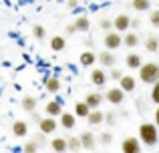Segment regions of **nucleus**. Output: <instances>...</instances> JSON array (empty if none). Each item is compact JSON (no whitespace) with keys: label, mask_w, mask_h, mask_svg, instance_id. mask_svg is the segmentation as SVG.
Wrapping results in <instances>:
<instances>
[{"label":"nucleus","mask_w":159,"mask_h":153,"mask_svg":"<svg viewBox=\"0 0 159 153\" xmlns=\"http://www.w3.org/2000/svg\"><path fill=\"white\" fill-rule=\"evenodd\" d=\"M139 139H141V143L147 145V147L157 145V141H159V127L155 125V123H141Z\"/></svg>","instance_id":"1"},{"label":"nucleus","mask_w":159,"mask_h":153,"mask_svg":"<svg viewBox=\"0 0 159 153\" xmlns=\"http://www.w3.org/2000/svg\"><path fill=\"white\" fill-rule=\"evenodd\" d=\"M151 101L155 103V105H159V81L153 85V89H151Z\"/></svg>","instance_id":"31"},{"label":"nucleus","mask_w":159,"mask_h":153,"mask_svg":"<svg viewBox=\"0 0 159 153\" xmlns=\"http://www.w3.org/2000/svg\"><path fill=\"white\" fill-rule=\"evenodd\" d=\"M51 153H54V151H51Z\"/></svg>","instance_id":"42"},{"label":"nucleus","mask_w":159,"mask_h":153,"mask_svg":"<svg viewBox=\"0 0 159 153\" xmlns=\"http://www.w3.org/2000/svg\"><path fill=\"white\" fill-rule=\"evenodd\" d=\"M12 133H14L16 137H26L28 135V125L24 121H14L12 123Z\"/></svg>","instance_id":"14"},{"label":"nucleus","mask_w":159,"mask_h":153,"mask_svg":"<svg viewBox=\"0 0 159 153\" xmlns=\"http://www.w3.org/2000/svg\"><path fill=\"white\" fill-rule=\"evenodd\" d=\"M91 81H93V85L97 87H103L107 83V75L103 69H93V73H91Z\"/></svg>","instance_id":"12"},{"label":"nucleus","mask_w":159,"mask_h":153,"mask_svg":"<svg viewBox=\"0 0 159 153\" xmlns=\"http://www.w3.org/2000/svg\"><path fill=\"white\" fill-rule=\"evenodd\" d=\"M22 153H39V143L36 141H28L26 145L22 147Z\"/></svg>","instance_id":"30"},{"label":"nucleus","mask_w":159,"mask_h":153,"mask_svg":"<svg viewBox=\"0 0 159 153\" xmlns=\"http://www.w3.org/2000/svg\"><path fill=\"white\" fill-rule=\"evenodd\" d=\"M65 30H66V34H75V32H79V30H77V26H75V22H73V24H69Z\"/></svg>","instance_id":"36"},{"label":"nucleus","mask_w":159,"mask_h":153,"mask_svg":"<svg viewBox=\"0 0 159 153\" xmlns=\"http://www.w3.org/2000/svg\"><path fill=\"white\" fill-rule=\"evenodd\" d=\"M75 123H77V117H75V115H70V113H62L61 115V125L65 127V129H73Z\"/></svg>","instance_id":"21"},{"label":"nucleus","mask_w":159,"mask_h":153,"mask_svg":"<svg viewBox=\"0 0 159 153\" xmlns=\"http://www.w3.org/2000/svg\"><path fill=\"white\" fill-rule=\"evenodd\" d=\"M95 61H97V56H95L93 51H85L81 55V59H79V63L83 65V67H91V65H95Z\"/></svg>","instance_id":"20"},{"label":"nucleus","mask_w":159,"mask_h":153,"mask_svg":"<svg viewBox=\"0 0 159 153\" xmlns=\"http://www.w3.org/2000/svg\"><path fill=\"white\" fill-rule=\"evenodd\" d=\"M103 121H105V115H103V113H101L99 109L91 111V115L87 117V123H89V125H101Z\"/></svg>","instance_id":"18"},{"label":"nucleus","mask_w":159,"mask_h":153,"mask_svg":"<svg viewBox=\"0 0 159 153\" xmlns=\"http://www.w3.org/2000/svg\"><path fill=\"white\" fill-rule=\"evenodd\" d=\"M123 77H125V75L119 71V69H113V71H111V79H115V81H121Z\"/></svg>","instance_id":"35"},{"label":"nucleus","mask_w":159,"mask_h":153,"mask_svg":"<svg viewBox=\"0 0 159 153\" xmlns=\"http://www.w3.org/2000/svg\"><path fill=\"white\" fill-rule=\"evenodd\" d=\"M75 115H77V117H89L91 115V107L87 105L85 101H81V103H77V105H75Z\"/></svg>","instance_id":"19"},{"label":"nucleus","mask_w":159,"mask_h":153,"mask_svg":"<svg viewBox=\"0 0 159 153\" xmlns=\"http://www.w3.org/2000/svg\"><path fill=\"white\" fill-rule=\"evenodd\" d=\"M105 99L109 103H113V105H119V103L125 101V91L121 87H113V89H109L105 93Z\"/></svg>","instance_id":"5"},{"label":"nucleus","mask_w":159,"mask_h":153,"mask_svg":"<svg viewBox=\"0 0 159 153\" xmlns=\"http://www.w3.org/2000/svg\"><path fill=\"white\" fill-rule=\"evenodd\" d=\"M32 119H34L36 123H40V121H43L44 117H40V115H39V113H36V111H34V113H32Z\"/></svg>","instance_id":"38"},{"label":"nucleus","mask_w":159,"mask_h":153,"mask_svg":"<svg viewBox=\"0 0 159 153\" xmlns=\"http://www.w3.org/2000/svg\"><path fill=\"white\" fill-rule=\"evenodd\" d=\"M131 26L137 28V26H139V20H137V18H131Z\"/></svg>","instance_id":"39"},{"label":"nucleus","mask_w":159,"mask_h":153,"mask_svg":"<svg viewBox=\"0 0 159 153\" xmlns=\"http://www.w3.org/2000/svg\"><path fill=\"white\" fill-rule=\"evenodd\" d=\"M66 141H69V149H70V151H79V149H83L81 137H70V139H66Z\"/></svg>","instance_id":"28"},{"label":"nucleus","mask_w":159,"mask_h":153,"mask_svg":"<svg viewBox=\"0 0 159 153\" xmlns=\"http://www.w3.org/2000/svg\"><path fill=\"white\" fill-rule=\"evenodd\" d=\"M85 103L91 107V111H95V109H99V107H101L103 95H101V93H89V95L85 97Z\"/></svg>","instance_id":"9"},{"label":"nucleus","mask_w":159,"mask_h":153,"mask_svg":"<svg viewBox=\"0 0 159 153\" xmlns=\"http://www.w3.org/2000/svg\"><path fill=\"white\" fill-rule=\"evenodd\" d=\"M81 137V143H83V149H95V145H97V139H95V135L91 133V131H85V133L79 135Z\"/></svg>","instance_id":"8"},{"label":"nucleus","mask_w":159,"mask_h":153,"mask_svg":"<svg viewBox=\"0 0 159 153\" xmlns=\"http://www.w3.org/2000/svg\"><path fill=\"white\" fill-rule=\"evenodd\" d=\"M20 107H22V111H26V113H34L36 111V99L34 97H24L22 101H20Z\"/></svg>","instance_id":"17"},{"label":"nucleus","mask_w":159,"mask_h":153,"mask_svg":"<svg viewBox=\"0 0 159 153\" xmlns=\"http://www.w3.org/2000/svg\"><path fill=\"white\" fill-rule=\"evenodd\" d=\"M44 87H47L48 93H57V91L61 89V81H58L57 77H48L47 83H44Z\"/></svg>","instance_id":"26"},{"label":"nucleus","mask_w":159,"mask_h":153,"mask_svg":"<svg viewBox=\"0 0 159 153\" xmlns=\"http://www.w3.org/2000/svg\"><path fill=\"white\" fill-rule=\"evenodd\" d=\"M123 153H141V139L137 137H125L121 143Z\"/></svg>","instance_id":"4"},{"label":"nucleus","mask_w":159,"mask_h":153,"mask_svg":"<svg viewBox=\"0 0 159 153\" xmlns=\"http://www.w3.org/2000/svg\"><path fill=\"white\" fill-rule=\"evenodd\" d=\"M65 47H66V43H65V38H62V36H52V38H51V48H52L54 52L65 51Z\"/></svg>","instance_id":"23"},{"label":"nucleus","mask_w":159,"mask_h":153,"mask_svg":"<svg viewBox=\"0 0 159 153\" xmlns=\"http://www.w3.org/2000/svg\"><path fill=\"white\" fill-rule=\"evenodd\" d=\"M119 87L125 91V93H131V91H135V79H133L131 75H125L119 81Z\"/></svg>","instance_id":"16"},{"label":"nucleus","mask_w":159,"mask_h":153,"mask_svg":"<svg viewBox=\"0 0 159 153\" xmlns=\"http://www.w3.org/2000/svg\"><path fill=\"white\" fill-rule=\"evenodd\" d=\"M155 125L159 127V105H157V111H155Z\"/></svg>","instance_id":"40"},{"label":"nucleus","mask_w":159,"mask_h":153,"mask_svg":"<svg viewBox=\"0 0 159 153\" xmlns=\"http://www.w3.org/2000/svg\"><path fill=\"white\" fill-rule=\"evenodd\" d=\"M47 115H48V117H61V115H62V103L61 101L47 103Z\"/></svg>","instance_id":"10"},{"label":"nucleus","mask_w":159,"mask_h":153,"mask_svg":"<svg viewBox=\"0 0 159 153\" xmlns=\"http://www.w3.org/2000/svg\"><path fill=\"white\" fill-rule=\"evenodd\" d=\"M145 48L149 52H157L159 51V36H147L145 38Z\"/></svg>","instance_id":"24"},{"label":"nucleus","mask_w":159,"mask_h":153,"mask_svg":"<svg viewBox=\"0 0 159 153\" xmlns=\"http://www.w3.org/2000/svg\"><path fill=\"white\" fill-rule=\"evenodd\" d=\"M39 127H40V133L43 135H52L58 125H57V121H54V117H44L43 121L39 123Z\"/></svg>","instance_id":"7"},{"label":"nucleus","mask_w":159,"mask_h":153,"mask_svg":"<svg viewBox=\"0 0 159 153\" xmlns=\"http://www.w3.org/2000/svg\"><path fill=\"white\" fill-rule=\"evenodd\" d=\"M113 26H115L117 32H127L131 28V18L127 14H119L115 20H113Z\"/></svg>","instance_id":"6"},{"label":"nucleus","mask_w":159,"mask_h":153,"mask_svg":"<svg viewBox=\"0 0 159 153\" xmlns=\"http://www.w3.org/2000/svg\"><path fill=\"white\" fill-rule=\"evenodd\" d=\"M103 43H105V48L107 51H117V48L121 47V44H123V36L119 34V32H107L105 34V38H103Z\"/></svg>","instance_id":"3"},{"label":"nucleus","mask_w":159,"mask_h":153,"mask_svg":"<svg viewBox=\"0 0 159 153\" xmlns=\"http://www.w3.org/2000/svg\"><path fill=\"white\" fill-rule=\"evenodd\" d=\"M105 121H107V123H115V115H113V113L105 115Z\"/></svg>","instance_id":"37"},{"label":"nucleus","mask_w":159,"mask_h":153,"mask_svg":"<svg viewBox=\"0 0 159 153\" xmlns=\"http://www.w3.org/2000/svg\"><path fill=\"white\" fill-rule=\"evenodd\" d=\"M69 6H70V8H75V6H77V0H69Z\"/></svg>","instance_id":"41"},{"label":"nucleus","mask_w":159,"mask_h":153,"mask_svg":"<svg viewBox=\"0 0 159 153\" xmlns=\"http://www.w3.org/2000/svg\"><path fill=\"white\" fill-rule=\"evenodd\" d=\"M75 26H77L79 32H87L91 28V22H89V18H87V16H79V18L75 20Z\"/></svg>","instance_id":"25"},{"label":"nucleus","mask_w":159,"mask_h":153,"mask_svg":"<svg viewBox=\"0 0 159 153\" xmlns=\"http://www.w3.org/2000/svg\"><path fill=\"white\" fill-rule=\"evenodd\" d=\"M99 141H101L103 145H109V143L113 141V135L111 133H101V135H99Z\"/></svg>","instance_id":"33"},{"label":"nucleus","mask_w":159,"mask_h":153,"mask_svg":"<svg viewBox=\"0 0 159 153\" xmlns=\"http://www.w3.org/2000/svg\"><path fill=\"white\" fill-rule=\"evenodd\" d=\"M125 65H127L129 69H141V67H143V63H141V56L135 55V52H129V55L125 56Z\"/></svg>","instance_id":"15"},{"label":"nucleus","mask_w":159,"mask_h":153,"mask_svg":"<svg viewBox=\"0 0 159 153\" xmlns=\"http://www.w3.org/2000/svg\"><path fill=\"white\" fill-rule=\"evenodd\" d=\"M101 28H103V30H107V32H111V28H115V26H113V20H101Z\"/></svg>","instance_id":"34"},{"label":"nucleus","mask_w":159,"mask_h":153,"mask_svg":"<svg viewBox=\"0 0 159 153\" xmlns=\"http://www.w3.org/2000/svg\"><path fill=\"white\" fill-rule=\"evenodd\" d=\"M32 34L39 40H43L44 36H47V30H44V26H40V24H34V26H32Z\"/></svg>","instance_id":"29"},{"label":"nucleus","mask_w":159,"mask_h":153,"mask_svg":"<svg viewBox=\"0 0 159 153\" xmlns=\"http://www.w3.org/2000/svg\"><path fill=\"white\" fill-rule=\"evenodd\" d=\"M131 6L135 8L137 12H145V10H149V8H151V0H133Z\"/></svg>","instance_id":"27"},{"label":"nucleus","mask_w":159,"mask_h":153,"mask_svg":"<svg viewBox=\"0 0 159 153\" xmlns=\"http://www.w3.org/2000/svg\"><path fill=\"white\" fill-rule=\"evenodd\" d=\"M149 22H151V26H159V10H151V14H149Z\"/></svg>","instance_id":"32"},{"label":"nucleus","mask_w":159,"mask_h":153,"mask_svg":"<svg viewBox=\"0 0 159 153\" xmlns=\"http://www.w3.org/2000/svg\"><path fill=\"white\" fill-rule=\"evenodd\" d=\"M51 147L54 153H65L66 149H69V141H66L65 137H54L51 141Z\"/></svg>","instance_id":"11"},{"label":"nucleus","mask_w":159,"mask_h":153,"mask_svg":"<svg viewBox=\"0 0 159 153\" xmlns=\"http://www.w3.org/2000/svg\"><path fill=\"white\" fill-rule=\"evenodd\" d=\"M99 61H101V65H103V67H107V69H113V67H115V63H117L115 55H113L111 51L101 52V55H99Z\"/></svg>","instance_id":"13"},{"label":"nucleus","mask_w":159,"mask_h":153,"mask_svg":"<svg viewBox=\"0 0 159 153\" xmlns=\"http://www.w3.org/2000/svg\"><path fill=\"white\" fill-rule=\"evenodd\" d=\"M139 79L145 85H155L159 81V65L157 63H145L139 69Z\"/></svg>","instance_id":"2"},{"label":"nucleus","mask_w":159,"mask_h":153,"mask_svg":"<svg viewBox=\"0 0 159 153\" xmlns=\"http://www.w3.org/2000/svg\"><path fill=\"white\" fill-rule=\"evenodd\" d=\"M123 44L129 48H135L137 44H139V36L135 34V32H127V34L123 36Z\"/></svg>","instance_id":"22"}]
</instances>
